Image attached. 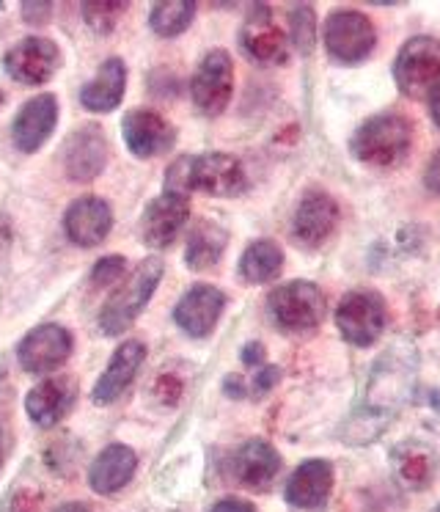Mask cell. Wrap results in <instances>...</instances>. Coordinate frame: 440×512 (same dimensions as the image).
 <instances>
[{
	"mask_svg": "<svg viewBox=\"0 0 440 512\" xmlns=\"http://www.w3.org/2000/svg\"><path fill=\"white\" fill-rule=\"evenodd\" d=\"M429 113H432V122L438 124L440 130V83L429 91Z\"/></svg>",
	"mask_w": 440,
	"mask_h": 512,
	"instance_id": "obj_41",
	"label": "cell"
},
{
	"mask_svg": "<svg viewBox=\"0 0 440 512\" xmlns=\"http://www.w3.org/2000/svg\"><path fill=\"white\" fill-rule=\"evenodd\" d=\"M124 12H127V3H121V0H91V3L83 6L86 23L91 25L97 34H108V31H113Z\"/></svg>",
	"mask_w": 440,
	"mask_h": 512,
	"instance_id": "obj_31",
	"label": "cell"
},
{
	"mask_svg": "<svg viewBox=\"0 0 440 512\" xmlns=\"http://www.w3.org/2000/svg\"><path fill=\"white\" fill-rule=\"evenodd\" d=\"M413 146V122L402 113H377L355 130L352 155L369 168H394Z\"/></svg>",
	"mask_w": 440,
	"mask_h": 512,
	"instance_id": "obj_2",
	"label": "cell"
},
{
	"mask_svg": "<svg viewBox=\"0 0 440 512\" xmlns=\"http://www.w3.org/2000/svg\"><path fill=\"white\" fill-rule=\"evenodd\" d=\"M11 512H39V493L33 490H17L11 499Z\"/></svg>",
	"mask_w": 440,
	"mask_h": 512,
	"instance_id": "obj_34",
	"label": "cell"
},
{
	"mask_svg": "<svg viewBox=\"0 0 440 512\" xmlns=\"http://www.w3.org/2000/svg\"><path fill=\"white\" fill-rule=\"evenodd\" d=\"M377 45V31L372 20L361 12L341 9L333 12L325 23V47L328 56L339 64H358L363 58L372 56Z\"/></svg>",
	"mask_w": 440,
	"mask_h": 512,
	"instance_id": "obj_7",
	"label": "cell"
},
{
	"mask_svg": "<svg viewBox=\"0 0 440 512\" xmlns=\"http://www.w3.org/2000/svg\"><path fill=\"white\" fill-rule=\"evenodd\" d=\"M55 512H91L86 504H80V501H69V504H61Z\"/></svg>",
	"mask_w": 440,
	"mask_h": 512,
	"instance_id": "obj_42",
	"label": "cell"
},
{
	"mask_svg": "<svg viewBox=\"0 0 440 512\" xmlns=\"http://www.w3.org/2000/svg\"><path fill=\"white\" fill-rule=\"evenodd\" d=\"M242 50L259 61V64H286L289 61V39L281 31V25L275 23L270 6H253L248 20L240 31Z\"/></svg>",
	"mask_w": 440,
	"mask_h": 512,
	"instance_id": "obj_11",
	"label": "cell"
},
{
	"mask_svg": "<svg viewBox=\"0 0 440 512\" xmlns=\"http://www.w3.org/2000/svg\"><path fill=\"white\" fill-rule=\"evenodd\" d=\"M394 80L407 100L429 97L440 83V39L413 36L407 39L394 61Z\"/></svg>",
	"mask_w": 440,
	"mask_h": 512,
	"instance_id": "obj_5",
	"label": "cell"
},
{
	"mask_svg": "<svg viewBox=\"0 0 440 512\" xmlns=\"http://www.w3.org/2000/svg\"><path fill=\"white\" fill-rule=\"evenodd\" d=\"M341 210L333 196L322 193V190H311L297 204L295 221H292V234L300 245L306 248H319L328 243L336 226H339Z\"/></svg>",
	"mask_w": 440,
	"mask_h": 512,
	"instance_id": "obj_12",
	"label": "cell"
},
{
	"mask_svg": "<svg viewBox=\"0 0 440 512\" xmlns=\"http://www.w3.org/2000/svg\"><path fill=\"white\" fill-rule=\"evenodd\" d=\"M418 356L416 347L407 342H394L385 350V356L374 364L366 402L352 413L350 422L341 427V435L347 444H369L377 435L385 433V427L394 422V416L413 394L416 386Z\"/></svg>",
	"mask_w": 440,
	"mask_h": 512,
	"instance_id": "obj_1",
	"label": "cell"
},
{
	"mask_svg": "<svg viewBox=\"0 0 440 512\" xmlns=\"http://www.w3.org/2000/svg\"><path fill=\"white\" fill-rule=\"evenodd\" d=\"M124 86H127V67L121 58H108L99 67L97 78L88 80L83 91H80V102L83 108L94 113H110L119 108L121 97H124Z\"/></svg>",
	"mask_w": 440,
	"mask_h": 512,
	"instance_id": "obj_23",
	"label": "cell"
},
{
	"mask_svg": "<svg viewBox=\"0 0 440 512\" xmlns=\"http://www.w3.org/2000/svg\"><path fill=\"white\" fill-rule=\"evenodd\" d=\"M226 240L229 234L223 232L215 223H198L193 226V232L187 237V268L190 270H207L218 262L223 251H226Z\"/></svg>",
	"mask_w": 440,
	"mask_h": 512,
	"instance_id": "obj_28",
	"label": "cell"
},
{
	"mask_svg": "<svg viewBox=\"0 0 440 512\" xmlns=\"http://www.w3.org/2000/svg\"><path fill=\"white\" fill-rule=\"evenodd\" d=\"M75 402V389L69 380H44L36 389H31L28 400H25V408H28V416L33 419V424L39 427H53L64 419L69 408Z\"/></svg>",
	"mask_w": 440,
	"mask_h": 512,
	"instance_id": "obj_24",
	"label": "cell"
},
{
	"mask_svg": "<svg viewBox=\"0 0 440 512\" xmlns=\"http://www.w3.org/2000/svg\"><path fill=\"white\" fill-rule=\"evenodd\" d=\"M385 320V301L372 290L347 292L336 306V328L355 347L374 345L383 334Z\"/></svg>",
	"mask_w": 440,
	"mask_h": 512,
	"instance_id": "obj_6",
	"label": "cell"
},
{
	"mask_svg": "<svg viewBox=\"0 0 440 512\" xmlns=\"http://www.w3.org/2000/svg\"><path fill=\"white\" fill-rule=\"evenodd\" d=\"M55 122H58V102H55L53 94H39L36 100L25 102L14 124H11L14 146L25 155H31L50 138Z\"/></svg>",
	"mask_w": 440,
	"mask_h": 512,
	"instance_id": "obj_19",
	"label": "cell"
},
{
	"mask_svg": "<svg viewBox=\"0 0 440 512\" xmlns=\"http://www.w3.org/2000/svg\"><path fill=\"white\" fill-rule=\"evenodd\" d=\"M190 188L204 190L209 196H240L248 188V177L240 160L209 152L190 160Z\"/></svg>",
	"mask_w": 440,
	"mask_h": 512,
	"instance_id": "obj_13",
	"label": "cell"
},
{
	"mask_svg": "<svg viewBox=\"0 0 440 512\" xmlns=\"http://www.w3.org/2000/svg\"><path fill=\"white\" fill-rule=\"evenodd\" d=\"M333 490V466L328 460H306L286 482V501L297 510H325Z\"/></svg>",
	"mask_w": 440,
	"mask_h": 512,
	"instance_id": "obj_16",
	"label": "cell"
},
{
	"mask_svg": "<svg viewBox=\"0 0 440 512\" xmlns=\"http://www.w3.org/2000/svg\"><path fill=\"white\" fill-rule=\"evenodd\" d=\"M231 91H234L231 56L226 50H209L207 56L201 58L193 83H190V94H193L196 108L204 116H218L229 105Z\"/></svg>",
	"mask_w": 440,
	"mask_h": 512,
	"instance_id": "obj_8",
	"label": "cell"
},
{
	"mask_svg": "<svg viewBox=\"0 0 440 512\" xmlns=\"http://www.w3.org/2000/svg\"><path fill=\"white\" fill-rule=\"evenodd\" d=\"M72 353V336L64 325H39L25 336L17 347V358L25 372L31 375H47L64 364Z\"/></svg>",
	"mask_w": 440,
	"mask_h": 512,
	"instance_id": "obj_10",
	"label": "cell"
},
{
	"mask_svg": "<svg viewBox=\"0 0 440 512\" xmlns=\"http://www.w3.org/2000/svg\"><path fill=\"white\" fill-rule=\"evenodd\" d=\"M278 378H281V372L275 367H264L256 372V378H253V391L256 394H264V391H270L278 383Z\"/></svg>",
	"mask_w": 440,
	"mask_h": 512,
	"instance_id": "obj_35",
	"label": "cell"
},
{
	"mask_svg": "<svg viewBox=\"0 0 440 512\" xmlns=\"http://www.w3.org/2000/svg\"><path fill=\"white\" fill-rule=\"evenodd\" d=\"M289 28H292V42L297 45V50L311 53L314 39H317V20H314V9L308 3L289 9Z\"/></svg>",
	"mask_w": 440,
	"mask_h": 512,
	"instance_id": "obj_30",
	"label": "cell"
},
{
	"mask_svg": "<svg viewBox=\"0 0 440 512\" xmlns=\"http://www.w3.org/2000/svg\"><path fill=\"white\" fill-rule=\"evenodd\" d=\"M154 391L160 394V400H168V391H171V402L179 400V394H182V383L174 378V375H163V378L157 380V386H154Z\"/></svg>",
	"mask_w": 440,
	"mask_h": 512,
	"instance_id": "obj_37",
	"label": "cell"
},
{
	"mask_svg": "<svg viewBox=\"0 0 440 512\" xmlns=\"http://www.w3.org/2000/svg\"><path fill=\"white\" fill-rule=\"evenodd\" d=\"M196 14V3L190 0H171V3H154L149 23H152L154 34L160 36H179L185 34Z\"/></svg>",
	"mask_w": 440,
	"mask_h": 512,
	"instance_id": "obj_29",
	"label": "cell"
},
{
	"mask_svg": "<svg viewBox=\"0 0 440 512\" xmlns=\"http://www.w3.org/2000/svg\"><path fill=\"white\" fill-rule=\"evenodd\" d=\"M124 276V256H105L99 259L94 270H91V281L97 287H108V284H116V281Z\"/></svg>",
	"mask_w": 440,
	"mask_h": 512,
	"instance_id": "obj_33",
	"label": "cell"
},
{
	"mask_svg": "<svg viewBox=\"0 0 440 512\" xmlns=\"http://www.w3.org/2000/svg\"><path fill=\"white\" fill-rule=\"evenodd\" d=\"M284 268V251L273 240H256L245 248L240 259V276L248 284H267L278 279Z\"/></svg>",
	"mask_w": 440,
	"mask_h": 512,
	"instance_id": "obj_27",
	"label": "cell"
},
{
	"mask_svg": "<svg viewBox=\"0 0 440 512\" xmlns=\"http://www.w3.org/2000/svg\"><path fill=\"white\" fill-rule=\"evenodd\" d=\"M231 477L237 485L251 490L270 488L275 474L281 471V455L275 452L267 441L253 438L248 444H242L229 463Z\"/></svg>",
	"mask_w": 440,
	"mask_h": 512,
	"instance_id": "obj_17",
	"label": "cell"
},
{
	"mask_svg": "<svg viewBox=\"0 0 440 512\" xmlns=\"http://www.w3.org/2000/svg\"><path fill=\"white\" fill-rule=\"evenodd\" d=\"M135 466H138V457H135L130 446L113 444L91 463L88 482L97 493H116L130 482L132 474H135Z\"/></svg>",
	"mask_w": 440,
	"mask_h": 512,
	"instance_id": "obj_26",
	"label": "cell"
},
{
	"mask_svg": "<svg viewBox=\"0 0 440 512\" xmlns=\"http://www.w3.org/2000/svg\"><path fill=\"white\" fill-rule=\"evenodd\" d=\"M223 306H226L223 292L215 290L212 284H198L176 303L174 320L185 334L201 339V336L212 334V328L218 325V317L223 314Z\"/></svg>",
	"mask_w": 440,
	"mask_h": 512,
	"instance_id": "obj_14",
	"label": "cell"
},
{
	"mask_svg": "<svg viewBox=\"0 0 440 512\" xmlns=\"http://www.w3.org/2000/svg\"><path fill=\"white\" fill-rule=\"evenodd\" d=\"M105 163H108V144H105V135L99 133V127L94 124L77 127L64 146V168L69 179L88 182L102 174Z\"/></svg>",
	"mask_w": 440,
	"mask_h": 512,
	"instance_id": "obj_15",
	"label": "cell"
},
{
	"mask_svg": "<svg viewBox=\"0 0 440 512\" xmlns=\"http://www.w3.org/2000/svg\"><path fill=\"white\" fill-rule=\"evenodd\" d=\"M64 226L72 243L83 245V248H94L108 237L110 226H113V215H110V207L105 201L86 196V199H77L66 210Z\"/></svg>",
	"mask_w": 440,
	"mask_h": 512,
	"instance_id": "obj_21",
	"label": "cell"
},
{
	"mask_svg": "<svg viewBox=\"0 0 440 512\" xmlns=\"http://www.w3.org/2000/svg\"><path fill=\"white\" fill-rule=\"evenodd\" d=\"M424 185H427L429 193L440 196V152H435V157L429 160L427 171H424Z\"/></svg>",
	"mask_w": 440,
	"mask_h": 512,
	"instance_id": "obj_38",
	"label": "cell"
},
{
	"mask_svg": "<svg viewBox=\"0 0 440 512\" xmlns=\"http://www.w3.org/2000/svg\"><path fill=\"white\" fill-rule=\"evenodd\" d=\"M190 218V204L176 196H160L154 199L141 218V237L143 243L152 248H168L174 243L179 232L185 229Z\"/></svg>",
	"mask_w": 440,
	"mask_h": 512,
	"instance_id": "obj_20",
	"label": "cell"
},
{
	"mask_svg": "<svg viewBox=\"0 0 440 512\" xmlns=\"http://www.w3.org/2000/svg\"><path fill=\"white\" fill-rule=\"evenodd\" d=\"M212 512H256L251 501H242V499H223L218 501Z\"/></svg>",
	"mask_w": 440,
	"mask_h": 512,
	"instance_id": "obj_39",
	"label": "cell"
},
{
	"mask_svg": "<svg viewBox=\"0 0 440 512\" xmlns=\"http://www.w3.org/2000/svg\"><path fill=\"white\" fill-rule=\"evenodd\" d=\"M124 141L135 157H157L174 146V127L154 111H130L121 122Z\"/></svg>",
	"mask_w": 440,
	"mask_h": 512,
	"instance_id": "obj_18",
	"label": "cell"
},
{
	"mask_svg": "<svg viewBox=\"0 0 440 512\" xmlns=\"http://www.w3.org/2000/svg\"><path fill=\"white\" fill-rule=\"evenodd\" d=\"M3 457H6V435L0 430V466H3Z\"/></svg>",
	"mask_w": 440,
	"mask_h": 512,
	"instance_id": "obj_43",
	"label": "cell"
},
{
	"mask_svg": "<svg viewBox=\"0 0 440 512\" xmlns=\"http://www.w3.org/2000/svg\"><path fill=\"white\" fill-rule=\"evenodd\" d=\"M3 67H6V75L11 80H17L22 86H39V83H47L58 72L61 53L50 39L28 36L6 53Z\"/></svg>",
	"mask_w": 440,
	"mask_h": 512,
	"instance_id": "obj_9",
	"label": "cell"
},
{
	"mask_svg": "<svg viewBox=\"0 0 440 512\" xmlns=\"http://www.w3.org/2000/svg\"><path fill=\"white\" fill-rule=\"evenodd\" d=\"M53 12V3H25L22 14H25V23H47V17Z\"/></svg>",
	"mask_w": 440,
	"mask_h": 512,
	"instance_id": "obj_36",
	"label": "cell"
},
{
	"mask_svg": "<svg viewBox=\"0 0 440 512\" xmlns=\"http://www.w3.org/2000/svg\"><path fill=\"white\" fill-rule=\"evenodd\" d=\"M391 463H394L396 477L405 488L424 490L429 488V482L435 477L438 457L421 441H402L391 449Z\"/></svg>",
	"mask_w": 440,
	"mask_h": 512,
	"instance_id": "obj_25",
	"label": "cell"
},
{
	"mask_svg": "<svg viewBox=\"0 0 440 512\" xmlns=\"http://www.w3.org/2000/svg\"><path fill=\"white\" fill-rule=\"evenodd\" d=\"M190 160L193 157H179L174 160V166L168 168L165 174V196H176V199H185L193 193L190 188Z\"/></svg>",
	"mask_w": 440,
	"mask_h": 512,
	"instance_id": "obj_32",
	"label": "cell"
},
{
	"mask_svg": "<svg viewBox=\"0 0 440 512\" xmlns=\"http://www.w3.org/2000/svg\"><path fill=\"white\" fill-rule=\"evenodd\" d=\"M242 361L245 364H262L264 361V347L262 345H248L245 350H242Z\"/></svg>",
	"mask_w": 440,
	"mask_h": 512,
	"instance_id": "obj_40",
	"label": "cell"
},
{
	"mask_svg": "<svg viewBox=\"0 0 440 512\" xmlns=\"http://www.w3.org/2000/svg\"><path fill=\"white\" fill-rule=\"evenodd\" d=\"M143 358H146V347L141 342H135V339L124 342L113 353L108 369L102 372V378L97 380V386H94V402L110 405V402L119 400L124 389L132 383V378H135V372L141 369Z\"/></svg>",
	"mask_w": 440,
	"mask_h": 512,
	"instance_id": "obj_22",
	"label": "cell"
},
{
	"mask_svg": "<svg viewBox=\"0 0 440 512\" xmlns=\"http://www.w3.org/2000/svg\"><path fill=\"white\" fill-rule=\"evenodd\" d=\"M163 259H143L138 268L132 270L130 279L121 284L119 290L113 292L105 303V309L99 314V328L105 336H119L121 331H127L138 314L143 312V306L149 303V298L157 290V284L163 279Z\"/></svg>",
	"mask_w": 440,
	"mask_h": 512,
	"instance_id": "obj_3",
	"label": "cell"
},
{
	"mask_svg": "<svg viewBox=\"0 0 440 512\" xmlns=\"http://www.w3.org/2000/svg\"><path fill=\"white\" fill-rule=\"evenodd\" d=\"M267 312L286 334H306L325 317V295L311 281H289L270 292Z\"/></svg>",
	"mask_w": 440,
	"mask_h": 512,
	"instance_id": "obj_4",
	"label": "cell"
},
{
	"mask_svg": "<svg viewBox=\"0 0 440 512\" xmlns=\"http://www.w3.org/2000/svg\"><path fill=\"white\" fill-rule=\"evenodd\" d=\"M432 512H440V504H438V507H435V510H432Z\"/></svg>",
	"mask_w": 440,
	"mask_h": 512,
	"instance_id": "obj_44",
	"label": "cell"
}]
</instances>
